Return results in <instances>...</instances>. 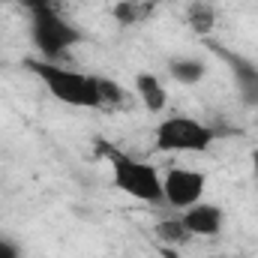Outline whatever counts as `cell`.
Returning a JSON list of instances; mask_svg holds the SVG:
<instances>
[{
	"instance_id": "6da1fadb",
	"label": "cell",
	"mask_w": 258,
	"mask_h": 258,
	"mask_svg": "<svg viewBox=\"0 0 258 258\" xmlns=\"http://www.w3.org/2000/svg\"><path fill=\"white\" fill-rule=\"evenodd\" d=\"M27 69L42 81V87L63 105L72 108H99V87L90 72L63 66L60 60H27Z\"/></svg>"
},
{
	"instance_id": "7a4b0ae2",
	"label": "cell",
	"mask_w": 258,
	"mask_h": 258,
	"mask_svg": "<svg viewBox=\"0 0 258 258\" xmlns=\"http://www.w3.org/2000/svg\"><path fill=\"white\" fill-rule=\"evenodd\" d=\"M30 9V39L42 60H60L81 42V33L54 9V3H27Z\"/></svg>"
},
{
	"instance_id": "3957f363",
	"label": "cell",
	"mask_w": 258,
	"mask_h": 258,
	"mask_svg": "<svg viewBox=\"0 0 258 258\" xmlns=\"http://www.w3.org/2000/svg\"><path fill=\"white\" fill-rule=\"evenodd\" d=\"M108 159H111V180L123 195L138 198L144 204H165L162 174L156 171V165L135 159L132 153L123 150H108Z\"/></svg>"
},
{
	"instance_id": "277c9868",
	"label": "cell",
	"mask_w": 258,
	"mask_h": 258,
	"mask_svg": "<svg viewBox=\"0 0 258 258\" xmlns=\"http://www.w3.org/2000/svg\"><path fill=\"white\" fill-rule=\"evenodd\" d=\"M213 141H216L213 126L195 120L189 114H171L153 132V144L162 153H204L210 150Z\"/></svg>"
},
{
	"instance_id": "5b68a950",
	"label": "cell",
	"mask_w": 258,
	"mask_h": 258,
	"mask_svg": "<svg viewBox=\"0 0 258 258\" xmlns=\"http://www.w3.org/2000/svg\"><path fill=\"white\" fill-rule=\"evenodd\" d=\"M207 189V174L204 171H195L186 165H174L162 174V195H165V204L174 207V210H186L192 207L195 201L204 198Z\"/></svg>"
},
{
	"instance_id": "8992f818",
	"label": "cell",
	"mask_w": 258,
	"mask_h": 258,
	"mask_svg": "<svg viewBox=\"0 0 258 258\" xmlns=\"http://www.w3.org/2000/svg\"><path fill=\"white\" fill-rule=\"evenodd\" d=\"M180 219H183V225L189 228L192 237H216L225 225L222 207L210 204V201H195L192 207L180 210Z\"/></svg>"
},
{
	"instance_id": "52a82bcc",
	"label": "cell",
	"mask_w": 258,
	"mask_h": 258,
	"mask_svg": "<svg viewBox=\"0 0 258 258\" xmlns=\"http://www.w3.org/2000/svg\"><path fill=\"white\" fill-rule=\"evenodd\" d=\"M222 60L231 69V78H234V87H237L240 99L246 105L258 108V63H252L243 54H234V51H222Z\"/></svg>"
},
{
	"instance_id": "ba28073f",
	"label": "cell",
	"mask_w": 258,
	"mask_h": 258,
	"mask_svg": "<svg viewBox=\"0 0 258 258\" xmlns=\"http://www.w3.org/2000/svg\"><path fill=\"white\" fill-rule=\"evenodd\" d=\"M135 96L141 99V105L147 111H162L165 102H168V93H165L162 81L153 72H138L135 75Z\"/></svg>"
},
{
	"instance_id": "9c48e42d",
	"label": "cell",
	"mask_w": 258,
	"mask_h": 258,
	"mask_svg": "<svg viewBox=\"0 0 258 258\" xmlns=\"http://www.w3.org/2000/svg\"><path fill=\"white\" fill-rule=\"evenodd\" d=\"M186 24L192 27L195 33L207 36V33L213 30V24H216V9H213V3H210V0H192V3L186 6Z\"/></svg>"
},
{
	"instance_id": "30bf717a",
	"label": "cell",
	"mask_w": 258,
	"mask_h": 258,
	"mask_svg": "<svg viewBox=\"0 0 258 258\" xmlns=\"http://www.w3.org/2000/svg\"><path fill=\"white\" fill-rule=\"evenodd\" d=\"M168 72H171V78L177 84H186L189 87V84H198L204 78L207 66H204V60H198V57H174L168 63Z\"/></svg>"
},
{
	"instance_id": "8fae6325",
	"label": "cell",
	"mask_w": 258,
	"mask_h": 258,
	"mask_svg": "<svg viewBox=\"0 0 258 258\" xmlns=\"http://www.w3.org/2000/svg\"><path fill=\"white\" fill-rule=\"evenodd\" d=\"M156 237H159L162 243H168V246H183V243L192 240V234H189V228L183 225L180 216H174V219H159V222H156Z\"/></svg>"
},
{
	"instance_id": "7c38bea8",
	"label": "cell",
	"mask_w": 258,
	"mask_h": 258,
	"mask_svg": "<svg viewBox=\"0 0 258 258\" xmlns=\"http://www.w3.org/2000/svg\"><path fill=\"white\" fill-rule=\"evenodd\" d=\"M96 87H99V108H120L126 102V90L114 81V78H96Z\"/></svg>"
},
{
	"instance_id": "4fadbf2b",
	"label": "cell",
	"mask_w": 258,
	"mask_h": 258,
	"mask_svg": "<svg viewBox=\"0 0 258 258\" xmlns=\"http://www.w3.org/2000/svg\"><path fill=\"white\" fill-rule=\"evenodd\" d=\"M111 12H114V18L120 24H138V21H144L150 15V3H144V0H120Z\"/></svg>"
},
{
	"instance_id": "5bb4252c",
	"label": "cell",
	"mask_w": 258,
	"mask_h": 258,
	"mask_svg": "<svg viewBox=\"0 0 258 258\" xmlns=\"http://www.w3.org/2000/svg\"><path fill=\"white\" fill-rule=\"evenodd\" d=\"M0 258H21V252H18L15 243H9V240L0 237Z\"/></svg>"
},
{
	"instance_id": "9a60e30c",
	"label": "cell",
	"mask_w": 258,
	"mask_h": 258,
	"mask_svg": "<svg viewBox=\"0 0 258 258\" xmlns=\"http://www.w3.org/2000/svg\"><path fill=\"white\" fill-rule=\"evenodd\" d=\"M24 3H51V0H24Z\"/></svg>"
}]
</instances>
